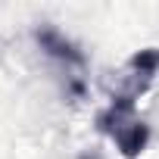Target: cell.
Segmentation results:
<instances>
[{
    "instance_id": "6da1fadb",
    "label": "cell",
    "mask_w": 159,
    "mask_h": 159,
    "mask_svg": "<svg viewBox=\"0 0 159 159\" xmlns=\"http://www.w3.org/2000/svg\"><path fill=\"white\" fill-rule=\"evenodd\" d=\"M156 72H159V50L156 47H147V50L134 53L128 59V91L125 94H116L109 100V106L97 116V128L116 140V147L122 150L125 159H134V156H140L147 150L150 128L137 119L134 103L150 88V81L156 78Z\"/></svg>"
},
{
    "instance_id": "7a4b0ae2",
    "label": "cell",
    "mask_w": 159,
    "mask_h": 159,
    "mask_svg": "<svg viewBox=\"0 0 159 159\" xmlns=\"http://www.w3.org/2000/svg\"><path fill=\"white\" fill-rule=\"evenodd\" d=\"M34 38H38V44H41V50H44L47 56H53V59L66 62L69 69H84V53L78 50L72 41H66L56 28L44 25V28H38V31H34Z\"/></svg>"
}]
</instances>
